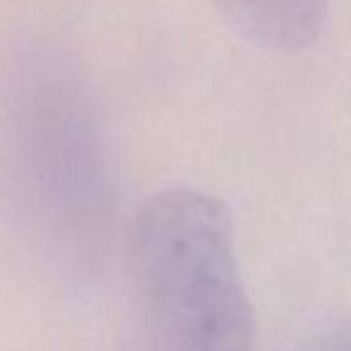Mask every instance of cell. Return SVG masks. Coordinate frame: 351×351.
I'll return each mask as SVG.
<instances>
[{
    "label": "cell",
    "instance_id": "cell-3",
    "mask_svg": "<svg viewBox=\"0 0 351 351\" xmlns=\"http://www.w3.org/2000/svg\"><path fill=\"white\" fill-rule=\"evenodd\" d=\"M320 351H351V325L339 327L335 335L327 337V341L320 346Z\"/></svg>",
    "mask_w": 351,
    "mask_h": 351
},
{
    "label": "cell",
    "instance_id": "cell-2",
    "mask_svg": "<svg viewBox=\"0 0 351 351\" xmlns=\"http://www.w3.org/2000/svg\"><path fill=\"white\" fill-rule=\"evenodd\" d=\"M221 17L255 46L298 53L317 41L327 0H212Z\"/></svg>",
    "mask_w": 351,
    "mask_h": 351
},
{
    "label": "cell",
    "instance_id": "cell-1",
    "mask_svg": "<svg viewBox=\"0 0 351 351\" xmlns=\"http://www.w3.org/2000/svg\"><path fill=\"white\" fill-rule=\"evenodd\" d=\"M128 263L152 351H255L234 217L219 197L183 186L147 197Z\"/></svg>",
    "mask_w": 351,
    "mask_h": 351
}]
</instances>
